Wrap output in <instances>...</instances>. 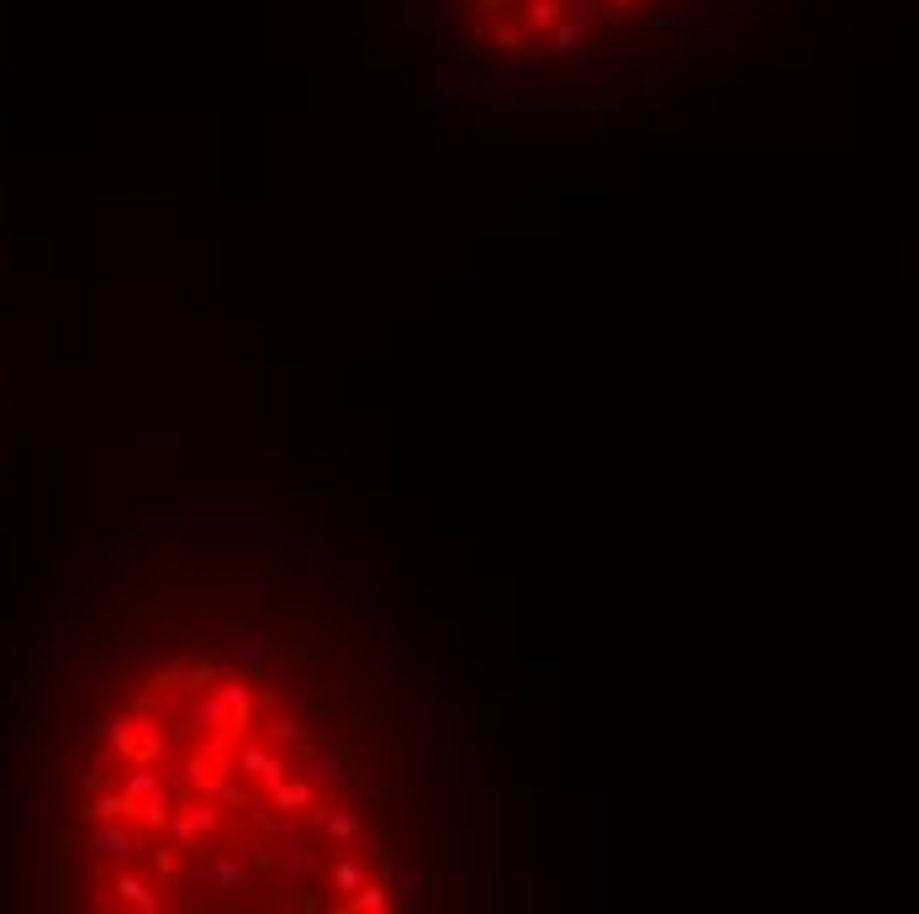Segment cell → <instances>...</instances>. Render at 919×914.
I'll return each mask as SVG.
<instances>
[{"label": "cell", "mask_w": 919, "mask_h": 914, "mask_svg": "<svg viewBox=\"0 0 919 914\" xmlns=\"http://www.w3.org/2000/svg\"><path fill=\"white\" fill-rule=\"evenodd\" d=\"M16 888L90 914H407L465 867L434 693L354 603L238 550L90 576L11 682Z\"/></svg>", "instance_id": "1"}, {"label": "cell", "mask_w": 919, "mask_h": 914, "mask_svg": "<svg viewBox=\"0 0 919 914\" xmlns=\"http://www.w3.org/2000/svg\"><path fill=\"white\" fill-rule=\"evenodd\" d=\"M729 0H407V32L465 74L539 90L629 85Z\"/></svg>", "instance_id": "2"}]
</instances>
